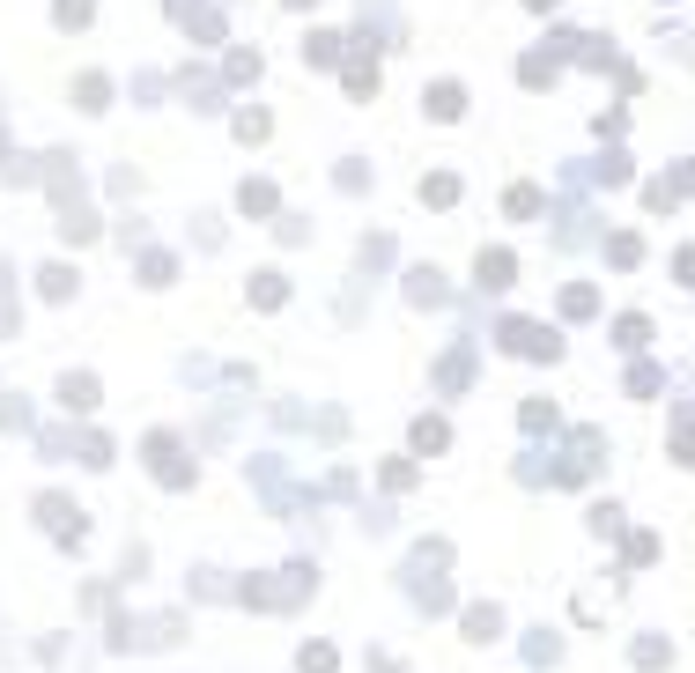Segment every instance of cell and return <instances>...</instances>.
Segmentation results:
<instances>
[{"label":"cell","instance_id":"obj_1","mask_svg":"<svg viewBox=\"0 0 695 673\" xmlns=\"http://www.w3.org/2000/svg\"><path fill=\"white\" fill-rule=\"evenodd\" d=\"M503 348H511V355H533V363H555V355H562V341H555L548 326H533V319H511V326H503Z\"/></svg>","mask_w":695,"mask_h":673},{"label":"cell","instance_id":"obj_2","mask_svg":"<svg viewBox=\"0 0 695 673\" xmlns=\"http://www.w3.org/2000/svg\"><path fill=\"white\" fill-rule=\"evenodd\" d=\"M474 274H481V289H511V274H518V259H511V252L496 245V252H481V259H474Z\"/></svg>","mask_w":695,"mask_h":673},{"label":"cell","instance_id":"obj_3","mask_svg":"<svg viewBox=\"0 0 695 673\" xmlns=\"http://www.w3.org/2000/svg\"><path fill=\"white\" fill-rule=\"evenodd\" d=\"M60 407H67V415H89V407H97V378H89V370L60 378Z\"/></svg>","mask_w":695,"mask_h":673},{"label":"cell","instance_id":"obj_4","mask_svg":"<svg viewBox=\"0 0 695 673\" xmlns=\"http://www.w3.org/2000/svg\"><path fill=\"white\" fill-rule=\"evenodd\" d=\"M422 104H429V119H459V111H466V89H459V82H437Z\"/></svg>","mask_w":695,"mask_h":673},{"label":"cell","instance_id":"obj_5","mask_svg":"<svg viewBox=\"0 0 695 673\" xmlns=\"http://www.w3.org/2000/svg\"><path fill=\"white\" fill-rule=\"evenodd\" d=\"M466 378H474V355L452 348V355H444V370H437V385H444V392H466Z\"/></svg>","mask_w":695,"mask_h":673},{"label":"cell","instance_id":"obj_6","mask_svg":"<svg viewBox=\"0 0 695 673\" xmlns=\"http://www.w3.org/2000/svg\"><path fill=\"white\" fill-rule=\"evenodd\" d=\"M237 208H244V215H267V208H274V185H267V178H244V185H237Z\"/></svg>","mask_w":695,"mask_h":673},{"label":"cell","instance_id":"obj_7","mask_svg":"<svg viewBox=\"0 0 695 673\" xmlns=\"http://www.w3.org/2000/svg\"><path fill=\"white\" fill-rule=\"evenodd\" d=\"M466 637H474V644L503 637V614H496V607H466Z\"/></svg>","mask_w":695,"mask_h":673},{"label":"cell","instance_id":"obj_8","mask_svg":"<svg viewBox=\"0 0 695 673\" xmlns=\"http://www.w3.org/2000/svg\"><path fill=\"white\" fill-rule=\"evenodd\" d=\"M333 52H341V37H333V30H311L304 37V60L311 67H333Z\"/></svg>","mask_w":695,"mask_h":673},{"label":"cell","instance_id":"obj_9","mask_svg":"<svg viewBox=\"0 0 695 673\" xmlns=\"http://www.w3.org/2000/svg\"><path fill=\"white\" fill-rule=\"evenodd\" d=\"M444 444H452V429H444L437 415H422L415 422V452H444Z\"/></svg>","mask_w":695,"mask_h":673},{"label":"cell","instance_id":"obj_10","mask_svg":"<svg viewBox=\"0 0 695 673\" xmlns=\"http://www.w3.org/2000/svg\"><path fill=\"white\" fill-rule=\"evenodd\" d=\"M422 200H429V208H452V200H459V178H422Z\"/></svg>","mask_w":695,"mask_h":673},{"label":"cell","instance_id":"obj_11","mask_svg":"<svg viewBox=\"0 0 695 673\" xmlns=\"http://www.w3.org/2000/svg\"><path fill=\"white\" fill-rule=\"evenodd\" d=\"M378 89V60H348V97H370Z\"/></svg>","mask_w":695,"mask_h":673},{"label":"cell","instance_id":"obj_12","mask_svg":"<svg viewBox=\"0 0 695 673\" xmlns=\"http://www.w3.org/2000/svg\"><path fill=\"white\" fill-rule=\"evenodd\" d=\"M562 311H570V319H592V311H599V289H585V282L562 289Z\"/></svg>","mask_w":695,"mask_h":673},{"label":"cell","instance_id":"obj_13","mask_svg":"<svg viewBox=\"0 0 695 673\" xmlns=\"http://www.w3.org/2000/svg\"><path fill=\"white\" fill-rule=\"evenodd\" d=\"M74 97H82V111H104L111 82H104V74H82V82H74Z\"/></svg>","mask_w":695,"mask_h":673},{"label":"cell","instance_id":"obj_14","mask_svg":"<svg viewBox=\"0 0 695 673\" xmlns=\"http://www.w3.org/2000/svg\"><path fill=\"white\" fill-rule=\"evenodd\" d=\"M503 208L525 222V215H540V193H533V185H511V193H503Z\"/></svg>","mask_w":695,"mask_h":673},{"label":"cell","instance_id":"obj_15","mask_svg":"<svg viewBox=\"0 0 695 673\" xmlns=\"http://www.w3.org/2000/svg\"><path fill=\"white\" fill-rule=\"evenodd\" d=\"M607 259H614V267H636V259H644V245L622 230V237H607Z\"/></svg>","mask_w":695,"mask_h":673},{"label":"cell","instance_id":"obj_16","mask_svg":"<svg viewBox=\"0 0 695 673\" xmlns=\"http://www.w3.org/2000/svg\"><path fill=\"white\" fill-rule=\"evenodd\" d=\"M252 296H259V304H267V311H274V304H281V296H289V289H281V274L267 267V274H252Z\"/></svg>","mask_w":695,"mask_h":673},{"label":"cell","instance_id":"obj_17","mask_svg":"<svg viewBox=\"0 0 695 673\" xmlns=\"http://www.w3.org/2000/svg\"><path fill=\"white\" fill-rule=\"evenodd\" d=\"M304 673H333V644H304V659H296Z\"/></svg>","mask_w":695,"mask_h":673},{"label":"cell","instance_id":"obj_18","mask_svg":"<svg viewBox=\"0 0 695 673\" xmlns=\"http://www.w3.org/2000/svg\"><path fill=\"white\" fill-rule=\"evenodd\" d=\"M629 392H636V400H651V392H659V370L636 363V370H629Z\"/></svg>","mask_w":695,"mask_h":673},{"label":"cell","instance_id":"obj_19","mask_svg":"<svg viewBox=\"0 0 695 673\" xmlns=\"http://www.w3.org/2000/svg\"><path fill=\"white\" fill-rule=\"evenodd\" d=\"M666 659H673V644H659V637L636 644V666H666Z\"/></svg>","mask_w":695,"mask_h":673},{"label":"cell","instance_id":"obj_20","mask_svg":"<svg viewBox=\"0 0 695 673\" xmlns=\"http://www.w3.org/2000/svg\"><path fill=\"white\" fill-rule=\"evenodd\" d=\"M614 341H622V348H644L651 326H644V319H622V326H614Z\"/></svg>","mask_w":695,"mask_h":673},{"label":"cell","instance_id":"obj_21","mask_svg":"<svg viewBox=\"0 0 695 673\" xmlns=\"http://www.w3.org/2000/svg\"><path fill=\"white\" fill-rule=\"evenodd\" d=\"M37 282H45V296H74V274H67V267H45Z\"/></svg>","mask_w":695,"mask_h":673},{"label":"cell","instance_id":"obj_22","mask_svg":"<svg viewBox=\"0 0 695 673\" xmlns=\"http://www.w3.org/2000/svg\"><path fill=\"white\" fill-rule=\"evenodd\" d=\"M237 134L244 141H267V111H237Z\"/></svg>","mask_w":695,"mask_h":673},{"label":"cell","instance_id":"obj_23","mask_svg":"<svg viewBox=\"0 0 695 673\" xmlns=\"http://www.w3.org/2000/svg\"><path fill=\"white\" fill-rule=\"evenodd\" d=\"M52 15H60V23L74 30V23H89V0H60V8H52Z\"/></svg>","mask_w":695,"mask_h":673},{"label":"cell","instance_id":"obj_24","mask_svg":"<svg viewBox=\"0 0 695 673\" xmlns=\"http://www.w3.org/2000/svg\"><path fill=\"white\" fill-rule=\"evenodd\" d=\"M673 274H681V282H695V245H688L681 259H673Z\"/></svg>","mask_w":695,"mask_h":673},{"label":"cell","instance_id":"obj_25","mask_svg":"<svg viewBox=\"0 0 695 673\" xmlns=\"http://www.w3.org/2000/svg\"><path fill=\"white\" fill-rule=\"evenodd\" d=\"M525 8H540V15H548V8H562V0H525Z\"/></svg>","mask_w":695,"mask_h":673},{"label":"cell","instance_id":"obj_26","mask_svg":"<svg viewBox=\"0 0 695 673\" xmlns=\"http://www.w3.org/2000/svg\"><path fill=\"white\" fill-rule=\"evenodd\" d=\"M289 8H311V0H289Z\"/></svg>","mask_w":695,"mask_h":673}]
</instances>
